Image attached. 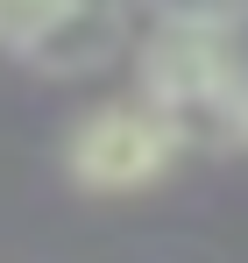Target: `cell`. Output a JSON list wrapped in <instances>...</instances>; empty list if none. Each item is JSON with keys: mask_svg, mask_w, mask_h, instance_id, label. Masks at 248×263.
<instances>
[{"mask_svg": "<svg viewBox=\"0 0 248 263\" xmlns=\"http://www.w3.org/2000/svg\"><path fill=\"white\" fill-rule=\"evenodd\" d=\"M142 100L177 128V142H184V135H234L241 64H234L227 29L156 22V36L142 50Z\"/></svg>", "mask_w": 248, "mask_h": 263, "instance_id": "cell-1", "label": "cell"}, {"mask_svg": "<svg viewBox=\"0 0 248 263\" xmlns=\"http://www.w3.org/2000/svg\"><path fill=\"white\" fill-rule=\"evenodd\" d=\"M177 164V128L142 100V107H99L85 114L64 142V171L85 192H142Z\"/></svg>", "mask_w": 248, "mask_h": 263, "instance_id": "cell-2", "label": "cell"}, {"mask_svg": "<svg viewBox=\"0 0 248 263\" xmlns=\"http://www.w3.org/2000/svg\"><path fill=\"white\" fill-rule=\"evenodd\" d=\"M71 14H78V0H0V50L29 64Z\"/></svg>", "mask_w": 248, "mask_h": 263, "instance_id": "cell-3", "label": "cell"}, {"mask_svg": "<svg viewBox=\"0 0 248 263\" xmlns=\"http://www.w3.org/2000/svg\"><path fill=\"white\" fill-rule=\"evenodd\" d=\"M156 7V22H199V29H234V14H241L248 0H149Z\"/></svg>", "mask_w": 248, "mask_h": 263, "instance_id": "cell-4", "label": "cell"}, {"mask_svg": "<svg viewBox=\"0 0 248 263\" xmlns=\"http://www.w3.org/2000/svg\"><path fill=\"white\" fill-rule=\"evenodd\" d=\"M234 142H248V79H241V100H234Z\"/></svg>", "mask_w": 248, "mask_h": 263, "instance_id": "cell-5", "label": "cell"}]
</instances>
